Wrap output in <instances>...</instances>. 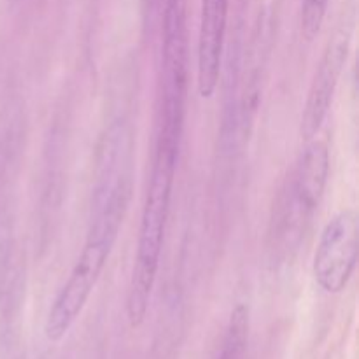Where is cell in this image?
Listing matches in <instances>:
<instances>
[{
  "instance_id": "obj_5",
  "label": "cell",
  "mask_w": 359,
  "mask_h": 359,
  "mask_svg": "<svg viewBox=\"0 0 359 359\" xmlns=\"http://www.w3.org/2000/svg\"><path fill=\"white\" fill-rule=\"evenodd\" d=\"M359 252V223L354 210L330 217L319 235L312 262L316 284L328 294H340L354 276Z\"/></svg>"
},
{
  "instance_id": "obj_4",
  "label": "cell",
  "mask_w": 359,
  "mask_h": 359,
  "mask_svg": "<svg viewBox=\"0 0 359 359\" xmlns=\"http://www.w3.org/2000/svg\"><path fill=\"white\" fill-rule=\"evenodd\" d=\"M189 86L188 2L163 0L158 133L181 140Z\"/></svg>"
},
{
  "instance_id": "obj_2",
  "label": "cell",
  "mask_w": 359,
  "mask_h": 359,
  "mask_svg": "<svg viewBox=\"0 0 359 359\" xmlns=\"http://www.w3.org/2000/svg\"><path fill=\"white\" fill-rule=\"evenodd\" d=\"M179 147L181 140L156 133L153 167H151L149 184L140 214L135 259H133L132 277L126 293V318L132 328H139L146 319L156 284L165 230L170 212Z\"/></svg>"
},
{
  "instance_id": "obj_1",
  "label": "cell",
  "mask_w": 359,
  "mask_h": 359,
  "mask_svg": "<svg viewBox=\"0 0 359 359\" xmlns=\"http://www.w3.org/2000/svg\"><path fill=\"white\" fill-rule=\"evenodd\" d=\"M130 198H132L130 172L123 168L116 175L109 172L95 198L93 217L90 221L79 258L74 263L67 280L49 305L44 321V335L49 342L56 344L65 339L67 333L83 314L118 242Z\"/></svg>"
},
{
  "instance_id": "obj_9",
  "label": "cell",
  "mask_w": 359,
  "mask_h": 359,
  "mask_svg": "<svg viewBox=\"0 0 359 359\" xmlns=\"http://www.w3.org/2000/svg\"><path fill=\"white\" fill-rule=\"evenodd\" d=\"M330 0H302L300 13V32L302 37L312 42L321 32L326 20Z\"/></svg>"
},
{
  "instance_id": "obj_8",
  "label": "cell",
  "mask_w": 359,
  "mask_h": 359,
  "mask_svg": "<svg viewBox=\"0 0 359 359\" xmlns=\"http://www.w3.org/2000/svg\"><path fill=\"white\" fill-rule=\"evenodd\" d=\"M249 344V307L237 304L231 309L226 332L223 337L219 358L217 359H245Z\"/></svg>"
},
{
  "instance_id": "obj_6",
  "label": "cell",
  "mask_w": 359,
  "mask_h": 359,
  "mask_svg": "<svg viewBox=\"0 0 359 359\" xmlns=\"http://www.w3.org/2000/svg\"><path fill=\"white\" fill-rule=\"evenodd\" d=\"M353 35L354 21L346 16L335 28V32L330 35L323 49L321 60L316 67L314 77L309 86L300 119V135L307 142L318 137L319 130L323 128L328 118L337 86L349 60Z\"/></svg>"
},
{
  "instance_id": "obj_7",
  "label": "cell",
  "mask_w": 359,
  "mask_h": 359,
  "mask_svg": "<svg viewBox=\"0 0 359 359\" xmlns=\"http://www.w3.org/2000/svg\"><path fill=\"white\" fill-rule=\"evenodd\" d=\"M228 13L230 0H202L196 46V88L202 98H212L219 84Z\"/></svg>"
},
{
  "instance_id": "obj_3",
  "label": "cell",
  "mask_w": 359,
  "mask_h": 359,
  "mask_svg": "<svg viewBox=\"0 0 359 359\" xmlns=\"http://www.w3.org/2000/svg\"><path fill=\"white\" fill-rule=\"evenodd\" d=\"M330 175V151L323 140H309L273 200L269 248L276 258L294 255L312 226Z\"/></svg>"
}]
</instances>
